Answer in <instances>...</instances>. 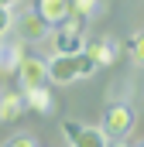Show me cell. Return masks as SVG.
I'll return each instance as SVG.
<instances>
[{
    "label": "cell",
    "instance_id": "cell-1",
    "mask_svg": "<svg viewBox=\"0 0 144 147\" xmlns=\"http://www.w3.org/2000/svg\"><path fill=\"white\" fill-rule=\"evenodd\" d=\"M93 72H96V65L86 51H75V55H58L55 51V58H48V82H55V86L79 82V79H86Z\"/></svg>",
    "mask_w": 144,
    "mask_h": 147
},
{
    "label": "cell",
    "instance_id": "cell-2",
    "mask_svg": "<svg viewBox=\"0 0 144 147\" xmlns=\"http://www.w3.org/2000/svg\"><path fill=\"white\" fill-rule=\"evenodd\" d=\"M86 48V21L79 17H65L55 28V51L58 55H75Z\"/></svg>",
    "mask_w": 144,
    "mask_h": 147
},
{
    "label": "cell",
    "instance_id": "cell-3",
    "mask_svg": "<svg viewBox=\"0 0 144 147\" xmlns=\"http://www.w3.org/2000/svg\"><path fill=\"white\" fill-rule=\"evenodd\" d=\"M103 134L107 137H127L130 134V127H134V110L127 106V103H113V106H107V113H103Z\"/></svg>",
    "mask_w": 144,
    "mask_h": 147
},
{
    "label": "cell",
    "instance_id": "cell-4",
    "mask_svg": "<svg viewBox=\"0 0 144 147\" xmlns=\"http://www.w3.org/2000/svg\"><path fill=\"white\" fill-rule=\"evenodd\" d=\"M65 137L72 147H107V134L103 127H93V123H79V120H65Z\"/></svg>",
    "mask_w": 144,
    "mask_h": 147
},
{
    "label": "cell",
    "instance_id": "cell-5",
    "mask_svg": "<svg viewBox=\"0 0 144 147\" xmlns=\"http://www.w3.org/2000/svg\"><path fill=\"white\" fill-rule=\"evenodd\" d=\"M14 75H17V82H21V92L38 89V86L48 82V62H41V58H35V55H24Z\"/></svg>",
    "mask_w": 144,
    "mask_h": 147
},
{
    "label": "cell",
    "instance_id": "cell-6",
    "mask_svg": "<svg viewBox=\"0 0 144 147\" xmlns=\"http://www.w3.org/2000/svg\"><path fill=\"white\" fill-rule=\"evenodd\" d=\"M96 69H110L117 58H120V45L110 41V38H86V48H82Z\"/></svg>",
    "mask_w": 144,
    "mask_h": 147
},
{
    "label": "cell",
    "instance_id": "cell-7",
    "mask_svg": "<svg viewBox=\"0 0 144 147\" xmlns=\"http://www.w3.org/2000/svg\"><path fill=\"white\" fill-rule=\"evenodd\" d=\"M14 28H17V38L24 45H35V41H41V38L48 34V24L38 17L35 10H24L21 17H14Z\"/></svg>",
    "mask_w": 144,
    "mask_h": 147
},
{
    "label": "cell",
    "instance_id": "cell-8",
    "mask_svg": "<svg viewBox=\"0 0 144 147\" xmlns=\"http://www.w3.org/2000/svg\"><path fill=\"white\" fill-rule=\"evenodd\" d=\"M35 14L48 24V28H58L65 17H72V0H38Z\"/></svg>",
    "mask_w": 144,
    "mask_h": 147
},
{
    "label": "cell",
    "instance_id": "cell-9",
    "mask_svg": "<svg viewBox=\"0 0 144 147\" xmlns=\"http://www.w3.org/2000/svg\"><path fill=\"white\" fill-rule=\"evenodd\" d=\"M28 113V103H24V92H0V123H14Z\"/></svg>",
    "mask_w": 144,
    "mask_h": 147
},
{
    "label": "cell",
    "instance_id": "cell-10",
    "mask_svg": "<svg viewBox=\"0 0 144 147\" xmlns=\"http://www.w3.org/2000/svg\"><path fill=\"white\" fill-rule=\"evenodd\" d=\"M24 58V41H3L0 38V75H14Z\"/></svg>",
    "mask_w": 144,
    "mask_h": 147
},
{
    "label": "cell",
    "instance_id": "cell-11",
    "mask_svg": "<svg viewBox=\"0 0 144 147\" xmlns=\"http://www.w3.org/2000/svg\"><path fill=\"white\" fill-rule=\"evenodd\" d=\"M24 103H28V110L38 113V116H52V113H55V96L48 92V86L28 89V92H24Z\"/></svg>",
    "mask_w": 144,
    "mask_h": 147
},
{
    "label": "cell",
    "instance_id": "cell-12",
    "mask_svg": "<svg viewBox=\"0 0 144 147\" xmlns=\"http://www.w3.org/2000/svg\"><path fill=\"white\" fill-rule=\"evenodd\" d=\"M124 48H127V55H130V62L144 69V31H134V34L127 38V45H124Z\"/></svg>",
    "mask_w": 144,
    "mask_h": 147
},
{
    "label": "cell",
    "instance_id": "cell-13",
    "mask_svg": "<svg viewBox=\"0 0 144 147\" xmlns=\"http://www.w3.org/2000/svg\"><path fill=\"white\" fill-rule=\"evenodd\" d=\"M93 10H96V0H72V17L86 21V17H89Z\"/></svg>",
    "mask_w": 144,
    "mask_h": 147
},
{
    "label": "cell",
    "instance_id": "cell-14",
    "mask_svg": "<svg viewBox=\"0 0 144 147\" xmlns=\"http://www.w3.org/2000/svg\"><path fill=\"white\" fill-rule=\"evenodd\" d=\"M10 28H14V14H10V7H0V38L10 34Z\"/></svg>",
    "mask_w": 144,
    "mask_h": 147
},
{
    "label": "cell",
    "instance_id": "cell-15",
    "mask_svg": "<svg viewBox=\"0 0 144 147\" xmlns=\"http://www.w3.org/2000/svg\"><path fill=\"white\" fill-rule=\"evenodd\" d=\"M3 147H35V140L31 137H14V140H7Z\"/></svg>",
    "mask_w": 144,
    "mask_h": 147
},
{
    "label": "cell",
    "instance_id": "cell-16",
    "mask_svg": "<svg viewBox=\"0 0 144 147\" xmlns=\"http://www.w3.org/2000/svg\"><path fill=\"white\" fill-rule=\"evenodd\" d=\"M21 0H0V7H17Z\"/></svg>",
    "mask_w": 144,
    "mask_h": 147
},
{
    "label": "cell",
    "instance_id": "cell-17",
    "mask_svg": "<svg viewBox=\"0 0 144 147\" xmlns=\"http://www.w3.org/2000/svg\"><path fill=\"white\" fill-rule=\"evenodd\" d=\"M107 147H127V144H124V137H120V140H117V144H107Z\"/></svg>",
    "mask_w": 144,
    "mask_h": 147
},
{
    "label": "cell",
    "instance_id": "cell-18",
    "mask_svg": "<svg viewBox=\"0 0 144 147\" xmlns=\"http://www.w3.org/2000/svg\"><path fill=\"white\" fill-rule=\"evenodd\" d=\"M137 147H144V140H141V144H137Z\"/></svg>",
    "mask_w": 144,
    "mask_h": 147
}]
</instances>
